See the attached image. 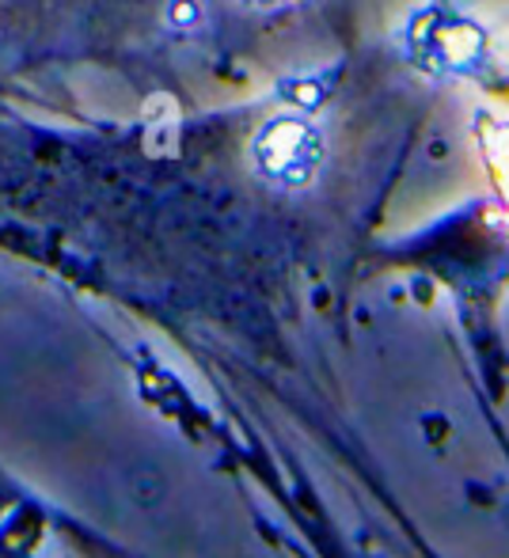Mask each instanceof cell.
Here are the masks:
<instances>
[{"instance_id":"obj_2","label":"cell","mask_w":509,"mask_h":558,"mask_svg":"<svg viewBox=\"0 0 509 558\" xmlns=\"http://www.w3.org/2000/svg\"><path fill=\"white\" fill-rule=\"evenodd\" d=\"M247 156L263 183L278 186V191H304L324 171L327 137L312 118L278 114L252 137Z\"/></svg>"},{"instance_id":"obj_4","label":"cell","mask_w":509,"mask_h":558,"mask_svg":"<svg viewBox=\"0 0 509 558\" xmlns=\"http://www.w3.org/2000/svg\"><path fill=\"white\" fill-rule=\"evenodd\" d=\"M289 92H293V96H286V99H289L293 107H301V111H312V107H316L319 99H324V84L293 81V84H289Z\"/></svg>"},{"instance_id":"obj_1","label":"cell","mask_w":509,"mask_h":558,"mask_svg":"<svg viewBox=\"0 0 509 558\" xmlns=\"http://www.w3.org/2000/svg\"><path fill=\"white\" fill-rule=\"evenodd\" d=\"M407 58L434 76H472L487 61V31L457 8H422L403 27Z\"/></svg>"},{"instance_id":"obj_5","label":"cell","mask_w":509,"mask_h":558,"mask_svg":"<svg viewBox=\"0 0 509 558\" xmlns=\"http://www.w3.org/2000/svg\"><path fill=\"white\" fill-rule=\"evenodd\" d=\"M255 4H263V8H281V4H293V0H255Z\"/></svg>"},{"instance_id":"obj_3","label":"cell","mask_w":509,"mask_h":558,"mask_svg":"<svg viewBox=\"0 0 509 558\" xmlns=\"http://www.w3.org/2000/svg\"><path fill=\"white\" fill-rule=\"evenodd\" d=\"M163 20H168V27L179 31V35H194V31L202 27V20H206V8H202V0H171Z\"/></svg>"}]
</instances>
